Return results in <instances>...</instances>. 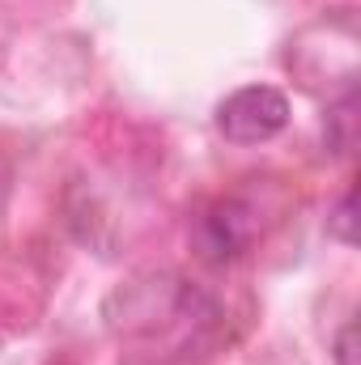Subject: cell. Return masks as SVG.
Here are the masks:
<instances>
[{
    "label": "cell",
    "instance_id": "cell-1",
    "mask_svg": "<svg viewBox=\"0 0 361 365\" xmlns=\"http://www.w3.org/2000/svg\"><path fill=\"white\" fill-rule=\"evenodd\" d=\"M289 123V102L272 86H243L217 106V128L234 145H264Z\"/></svg>",
    "mask_w": 361,
    "mask_h": 365
},
{
    "label": "cell",
    "instance_id": "cell-2",
    "mask_svg": "<svg viewBox=\"0 0 361 365\" xmlns=\"http://www.w3.org/2000/svg\"><path fill=\"white\" fill-rule=\"evenodd\" d=\"M200 238H204V255H213V259H230V255H238V251L247 247L251 230H247L238 204H221L213 217H204Z\"/></svg>",
    "mask_w": 361,
    "mask_h": 365
},
{
    "label": "cell",
    "instance_id": "cell-3",
    "mask_svg": "<svg viewBox=\"0 0 361 365\" xmlns=\"http://www.w3.org/2000/svg\"><path fill=\"white\" fill-rule=\"evenodd\" d=\"M332 234H336V238H345V242H353V191L340 200L336 221H332Z\"/></svg>",
    "mask_w": 361,
    "mask_h": 365
},
{
    "label": "cell",
    "instance_id": "cell-4",
    "mask_svg": "<svg viewBox=\"0 0 361 365\" xmlns=\"http://www.w3.org/2000/svg\"><path fill=\"white\" fill-rule=\"evenodd\" d=\"M353 344H357V327L349 323V327L340 331V340H336V365H353L357 361V349H353Z\"/></svg>",
    "mask_w": 361,
    "mask_h": 365
}]
</instances>
